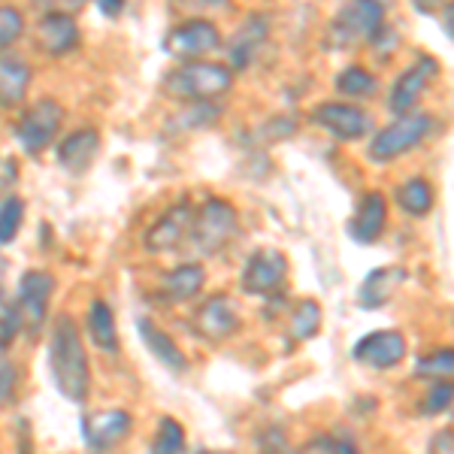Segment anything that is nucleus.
Listing matches in <instances>:
<instances>
[{"mask_svg":"<svg viewBox=\"0 0 454 454\" xmlns=\"http://www.w3.org/2000/svg\"><path fill=\"white\" fill-rule=\"evenodd\" d=\"M194 454H224V451H207V449H203V451H194Z\"/></svg>","mask_w":454,"mask_h":454,"instance_id":"79ce46f5","label":"nucleus"},{"mask_svg":"<svg viewBox=\"0 0 454 454\" xmlns=\"http://www.w3.org/2000/svg\"><path fill=\"white\" fill-rule=\"evenodd\" d=\"M100 152V134L91 128L73 130L70 137H64L61 145H58V164L64 167L70 176H82L88 167L94 164Z\"/></svg>","mask_w":454,"mask_h":454,"instance_id":"a211bd4d","label":"nucleus"},{"mask_svg":"<svg viewBox=\"0 0 454 454\" xmlns=\"http://www.w3.org/2000/svg\"><path fill=\"white\" fill-rule=\"evenodd\" d=\"M61 121H64V106L58 104V100H52V98L36 100V104L21 115V121L16 128L21 149H25L27 155L43 152L49 143H52L55 130L61 128Z\"/></svg>","mask_w":454,"mask_h":454,"instance_id":"423d86ee","label":"nucleus"},{"mask_svg":"<svg viewBox=\"0 0 454 454\" xmlns=\"http://www.w3.org/2000/svg\"><path fill=\"white\" fill-rule=\"evenodd\" d=\"M451 12H454V6L449 4L445 6V36H451Z\"/></svg>","mask_w":454,"mask_h":454,"instance_id":"ea45409f","label":"nucleus"},{"mask_svg":"<svg viewBox=\"0 0 454 454\" xmlns=\"http://www.w3.org/2000/svg\"><path fill=\"white\" fill-rule=\"evenodd\" d=\"M88 331H91V340L98 342V348L115 355L119 351V327H115L113 309H109L106 300H94L88 306Z\"/></svg>","mask_w":454,"mask_h":454,"instance_id":"b1692460","label":"nucleus"},{"mask_svg":"<svg viewBox=\"0 0 454 454\" xmlns=\"http://www.w3.org/2000/svg\"><path fill=\"white\" fill-rule=\"evenodd\" d=\"M194 325L207 340L222 342L239 331V309L227 294H212L209 300H203V306L197 309Z\"/></svg>","mask_w":454,"mask_h":454,"instance_id":"2eb2a0df","label":"nucleus"},{"mask_svg":"<svg viewBox=\"0 0 454 454\" xmlns=\"http://www.w3.org/2000/svg\"><path fill=\"white\" fill-rule=\"evenodd\" d=\"M4 273H6V261L0 258V297H4Z\"/></svg>","mask_w":454,"mask_h":454,"instance_id":"a19ab883","label":"nucleus"},{"mask_svg":"<svg viewBox=\"0 0 454 454\" xmlns=\"http://www.w3.org/2000/svg\"><path fill=\"white\" fill-rule=\"evenodd\" d=\"M21 331V315L16 309V303H10L0 315V348H6L12 342V336Z\"/></svg>","mask_w":454,"mask_h":454,"instance_id":"f704fd0d","label":"nucleus"},{"mask_svg":"<svg viewBox=\"0 0 454 454\" xmlns=\"http://www.w3.org/2000/svg\"><path fill=\"white\" fill-rule=\"evenodd\" d=\"M222 115V109L215 104H188L179 115L173 119L176 130H197V128H209L215 124V119Z\"/></svg>","mask_w":454,"mask_h":454,"instance_id":"c756f323","label":"nucleus"},{"mask_svg":"<svg viewBox=\"0 0 454 454\" xmlns=\"http://www.w3.org/2000/svg\"><path fill=\"white\" fill-rule=\"evenodd\" d=\"M427 454H454V439H451V427L439 430V434L430 439Z\"/></svg>","mask_w":454,"mask_h":454,"instance_id":"e433bc0d","label":"nucleus"},{"mask_svg":"<svg viewBox=\"0 0 454 454\" xmlns=\"http://www.w3.org/2000/svg\"><path fill=\"white\" fill-rule=\"evenodd\" d=\"M351 355H355V361L367 364L372 370H391L406 357V340L400 331H376L361 336Z\"/></svg>","mask_w":454,"mask_h":454,"instance_id":"4468645a","label":"nucleus"},{"mask_svg":"<svg viewBox=\"0 0 454 454\" xmlns=\"http://www.w3.org/2000/svg\"><path fill=\"white\" fill-rule=\"evenodd\" d=\"M185 451V427L176 419H160L149 454H182Z\"/></svg>","mask_w":454,"mask_h":454,"instance_id":"cd10ccee","label":"nucleus"},{"mask_svg":"<svg viewBox=\"0 0 454 454\" xmlns=\"http://www.w3.org/2000/svg\"><path fill=\"white\" fill-rule=\"evenodd\" d=\"M385 224H387V203L385 197L379 192H370L361 197L357 209L351 212L348 218V237L361 246H370L376 243L379 237L385 233Z\"/></svg>","mask_w":454,"mask_h":454,"instance_id":"dca6fc26","label":"nucleus"},{"mask_svg":"<svg viewBox=\"0 0 454 454\" xmlns=\"http://www.w3.org/2000/svg\"><path fill=\"white\" fill-rule=\"evenodd\" d=\"M454 370V351L451 348H439L434 355L421 357L419 364H415V376H424V379H439V382H449Z\"/></svg>","mask_w":454,"mask_h":454,"instance_id":"7c9ffc66","label":"nucleus"},{"mask_svg":"<svg viewBox=\"0 0 454 454\" xmlns=\"http://www.w3.org/2000/svg\"><path fill=\"white\" fill-rule=\"evenodd\" d=\"M192 222H194L192 203L179 200L176 207L167 209L149 231H145V237H143L145 248H149V252H173V248H179L188 239Z\"/></svg>","mask_w":454,"mask_h":454,"instance_id":"ddd939ff","label":"nucleus"},{"mask_svg":"<svg viewBox=\"0 0 454 454\" xmlns=\"http://www.w3.org/2000/svg\"><path fill=\"white\" fill-rule=\"evenodd\" d=\"M285 279H288V258H285L279 248H258L246 261L239 285L252 297H270L273 291L282 288Z\"/></svg>","mask_w":454,"mask_h":454,"instance_id":"0eeeda50","label":"nucleus"},{"mask_svg":"<svg viewBox=\"0 0 454 454\" xmlns=\"http://www.w3.org/2000/svg\"><path fill=\"white\" fill-rule=\"evenodd\" d=\"M451 409V385L449 382H436L430 387L427 400H424V412L427 415H442Z\"/></svg>","mask_w":454,"mask_h":454,"instance_id":"72a5a7b5","label":"nucleus"},{"mask_svg":"<svg viewBox=\"0 0 454 454\" xmlns=\"http://www.w3.org/2000/svg\"><path fill=\"white\" fill-rule=\"evenodd\" d=\"M49 372H52V382L61 391V397H67L73 403H85L91 372H88L85 342L70 315H61L52 327V340H49Z\"/></svg>","mask_w":454,"mask_h":454,"instance_id":"f257e3e1","label":"nucleus"},{"mask_svg":"<svg viewBox=\"0 0 454 454\" xmlns=\"http://www.w3.org/2000/svg\"><path fill=\"white\" fill-rule=\"evenodd\" d=\"M370 43H372V49H376V52L385 58V55L391 52V49L400 43V36H397V31H394V27H387L385 21H382V27H379V31L372 34V40H370Z\"/></svg>","mask_w":454,"mask_h":454,"instance_id":"c9c22d12","label":"nucleus"},{"mask_svg":"<svg viewBox=\"0 0 454 454\" xmlns=\"http://www.w3.org/2000/svg\"><path fill=\"white\" fill-rule=\"evenodd\" d=\"M267 16H248L239 31L233 34L231 46H227V61H231V70H243L254 61V52L261 49V43L267 40Z\"/></svg>","mask_w":454,"mask_h":454,"instance_id":"aec40b11","label":"nucleus"},{"mask_svg":"<svg viewBox=\"0 0 454 454\" xmlns=\"http://www.w3.org/2000/svg\"><path fill=\"white\" fill-rule=\"evenodd\" d=\"M137 331H140L145 348L160 361V367H167L170 372H185L188 370V357L182 355V348L173 342L170 333H164L158 325H152L149 318H137Z\"/></svg>","mask_w":454,"mask_h":454,"instance_id":"4be33fe9","label":"nucleus"},{"mask_svg":"<svg viewBox=\"0 0 454 454\" xmlns=\"http://www.w3.org/2000/svg\"><path fill=\"white\" fill-rule=\"evenodd\" d=\"M312 121L342 143L361 140V137H367L372 128L370 113L355 104H321L312 109Z\"/></svg>","mask_w":454,"mask_h":454,"instance_id":"1a4fd4ad","label":"nucleus"},{"mask_svg":"<svg viewBox=\"0 0 454 454\" xmlns=\"http://www.w3.org/2000/svg\"><path fill=\"white\" fill-rule=\"evenodd\" d=\"M203 282H207V273L200 263H179V267L167 270L160 279V297L170 303H185V300L200 294Z\"/></svg>","mask_w":454,"mask_h":454,"instance_id":"412c9836","label":"nucleus"},{"mask_svg":"<svg viewBox=\"0 0 454 454\" xmlns=\"http://www.w3.org/2000/svg\"><path fill=\"white\" fill-rule=\"evenodd\" d=\"M436 128V119L430 113H406L397 115L387 128L379 130L370 143V158L385 164V160H394L406 152H412L415 145L427 140V134Z\"/></svg>","mask_w":454,"mask_h":454,"instance_id":"39448f33","label":"nucleus"},{"mask_svg":"<svg viewBox=\"0 0 454 454\" xmlns=\"http://www.w3.org/2000/svg\"><path fill=\"white\" fill-rule=\"evenodd\" d=\"M55 279L43 270H27L19 279V294H16V309L21 315V331L36 333L46 321L49 300H52Z\"/></svg>","mask_w":454,"mask_h":454,"instance_id":"6e6552de","label":"nucleus"},{"mask_svg":"<svg viewBox=\"0 0 454 454\" xmlns=\"http://www.w3.org/2000/svg\"><path fill=\"white\" fill-rule=\"evenodd\" d=\"M21 222H25V203L16 194H6L0 200V246H10L19 237Z\"/></svg>","mask_w":454,"mask_h":454,"instance_id":"c85d7f7f","label":"nucleus"},{"mask_svg":"<svg viewBox=\"0 0 454 454\" xmlns=\"http://www.w3.org/2000/svg\"><path fill=\"white\" fill-rule=\"evenodd\" d=\"M36 43L46 55H67L79 43V27L70 12H46L36 25Z\"/></svg>","mask_w":454,"mask_h":454,"instance_id":"f3484780","label":"nucleus"},{"mask_svg":"<svg viewBox=\"0 0 454 454\" xmlns=\"http://www.w3.org/2000/svg\"><path fill=\"white\" fill-rule=\"evenodd\" d=\"M134 427V419L124 409H106V412H91L82 419V436L85 445L94 454H106L121 442Z\"/></svg>","mask_w":454,"mask_h":454,"instance_id":"f8f14e48","label":"nucleus"},{"mask_svg":"<svg viewBox=\"0 0 454 454\" xmlns=\"http://www.w3.org/2000/svg\"><path fill=\"white\" fill-rule=\"evenodd\" d=\"M124 10V4L121 0H100V12H104V16H119V12Z\"/></svg>","mask_w":454,"mask_h":454,"instance_id":"58836bf2","label":"nucleus"},{"mask_svg":"<svg viewBox=\"0 0 454 454\" xmlns=\"http://www.w3.org/2000/svg\"><path fill=\"white\" fill-rule=\"evenodd\" d=\"M218 46H222V34L207 19H192L164 36V52L173 58H194V61H200V55H207Z\"/></svg>","mask_w":454,"mask_h":454,"instance_id":"9d476101","label":"nucleus"},{"mask_svg":"<svg viewBox=\"0 0 454 454\" xmlns=\"http://www.w3.org/2000/svg\"><path fill=\"white\" fill-rule=\"evenodd\" d=\"M25 34V19L16 6H0V49H10Z\"/></svg>","mask_w":454,"mask_h":454,"instance_id":"2f4dec72","label":"nucleus"},{"mask_svg":"<svg viewBox=\"0 0 454 454\" xmlns=\"http://www.w3.org/2000/svg\"><path fill=\"white\" fill-rule=\"evenodd\" d=\"M382 19L385 6L376 0H357V4L342 6V10H336L331 27H327V49H351L357 43L372 40V34L382 27Z\"/></svg>","mask_w":454,"mask_h":454,"instance_id":"20e7f679","label":"nucleus"},{"mask_svg":"<svg viewBox=\"0 0 454 454\" xmlns=\"http://www.w3.org/2000/svg\"><path fill=\"white\" fill-rule=\"evenodd\" d=\"M406 282V270L403 267H376L364 279L361 291H357V303L361 309H382V306L397 294V288Z\"/></svg>","mask_w":454,"mask_h":454,"instance_id":"6ab92c4d","label":"nucleus"},{"mask_svg":"<svg viewBox=\"0 0 454 454\" xmlns=\"http://www.w3.org/2000/svg\"><path fill=\"white\" fill-rule=\"evenodd\" d=\"M321 331V306L315 300H300L291 315V336L294 340H312Z\"/></svg>","mask_w":454,"mask_h":454,"instance_id":"bb28decb","label":"nucleus"},{"mask_svg":"<svg viewBox=\"0 0 454 454\" xmlns=\"http://www.w3.org/2000/svg\"><path fill=\"white\" fill-rule=\"evenodd\" d=\"M436 73H439V64L430 55H421L415 64H409V67L397 76L394 88H391V100H387V109H391L394 115L415 113V104H419L424 88L430 85V79H434Z\"/></svg>","mask_w":454,"mask_h":454,"instance_id":"9b49d317","label":"nucleus"},{"mask_svg":"<svg viewBox=\"0 0 454 454\" xmlns=\"http://www.w3.org/2000/svg\"><path fill=\"white\" fill-rule=\"evenodd\" d=\"M321 445H325V449L331 451V454H361V451H357V445H355V439H351V436H342V439H325V442H321Z\"/></svg>","mask_w":454,"mask_h":454,"instance_id":"4c0bfd02","label":"nucleus"},{"mask_svg":"<svg viewBox=\"0 0 454 454\" xmlns=\"http://www.w3.org/2000/svg\"><path fill=\"white\" fill-rule=\"evenodd\" d=\"M233 70L218 61H188L185 67L167 73L164 88L173 98L192 100V104H212L215 98L231 91Z\"/></svg>","mask_w":454,"mask_h":454,"instance_id":"f03ea898","label":"nucleus"},{"mask_svg":"<svg viewBox=\"0 0 454 454\" xmlns=\"http://www.w3.org/2000/svg\"><path fill=\"white\" fill-rule=\"evenodd\" d=\"M336 91L346 94V98H364V94H372L376 91V76H372L370 70L357 67V64H351V67L340 70L336 73Z\"/></svg>","mask_w":454,"mask_h":454,"instance_id":"a878e982","label":"nucleus"},{"mask_svg":"<svg viewBox=\"0 0 454 454\" xmlns=\"http://www.w3.org/2000/svg\"><path fill=\"white\" fill-rule=\"evenodd\" d=\"M397 207L406 212V215H427L434 209V188H430L427 179H409L397 188Z\"/></svg>","mask_w":454,"mask_h":454,"instance_id":"393cba45","label":"nucleus"},{"mask_svg":"<svg viewBox=\"0 0 454 454\" xmlns=\"http://www.w3.org/2000/svg\"><path fill=\"white\" fill-rule=\"evenodd\" d=\"M237 231H239L237 207L222 200V197H209V200L194 212L192 231H188V243L194 246L197 254L209 258V254L222 252V248L237 237Z\"/></svg>","mask_w":454,"mask_h":454,"instance_id":"7ed1b4c3","label":"nucleus"},{"mask_svg":"<svg viewBox=\"0 0 454 454\" xmlns=\"http://www.w3.org/2000/svg\"><path fill=\"white\" fill-rule=\"evenodd\" d=\"M31 85V67L12 52H0V106H16Z\"/></svg>","mask_w":454,"mask_h":454,"instance_id":"5701e85b","label":"nucleus"},{"mask_svg":"<svg viewBox=\"0 0 454 454\" xmlns=\"http://www.w3.org/2000/svg\"><path fill=\"white\" fill-rule=\"evenodd\" d=\"M16 382H19L16 364H12L10 355H6V351L0 348V406H4V403H10L12 391H16Z\"/></svg>","mask_w":454,"mask_h":454,"instance_id":"473e14b6","label":"nucleus"}]
</instances>
